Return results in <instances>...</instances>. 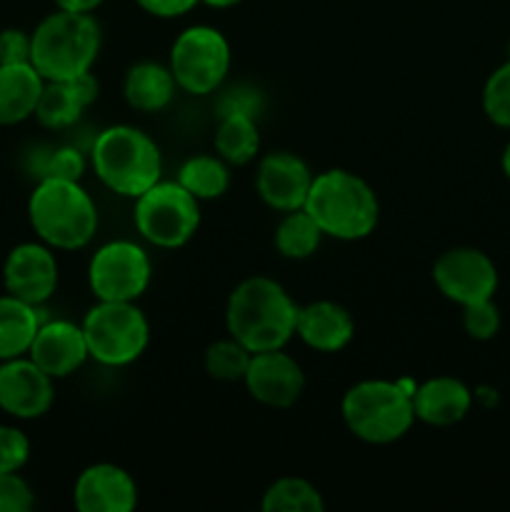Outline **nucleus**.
I'll return each mask as SVG.
<instances>
[{"label": "nucleus", "instance_id": "1", "mask_svg": "<svg viewBox=\"0 0 510 512\" xmlns=\"http://www.w3.org/2000/svg\"><path fill=\"white\" fill-rule=\"evenodd\" d=\"M228 330L250 353L280 350L295 335L298 308L283 285L270 278H248L228 300Z\"/></svg>", "mask_w": 510, "mask_h": 512}, {"label": "nucleus", "instance_id": "2", "mask_svg": "<svg viewBox=\"0 0 510 512\" xmlns=\"http://www.w3.org/2000/svg\"><path fill=\"white\" fill-rule=\"evenodd\" d=\"M305 210L313 215L323 235L338 240L370 235L380 213L373 188L348 170H328L313 178Z\"/></svg>", "mask_w": 510, "mask_h": 512}, {"label": "nucleus", "instance_id": "3", "mask_svg": "<svg viewBox=\"0 0 510 512\" xmlns=\"http://www.w3.org/2000/svg\"><path fill=\"white\" fill-rule=\"evenodd\" d=\"M28 215L33 230L50 248H85L98 230V210L78 180H40L30 195Z\"/></svg>", "mask_w": 510, "mask_h": 512}, {"label": "nucleus", "instance_id": "4", "mask_svg": "<svg viewBox=\"0 0 510 512\" xmlns=\"http://www.w3.org/2000/svg\"><path fill=\"white\" fill-rule=\"evenodd\" d=\"M100 50V28L90 13L58 10L30 35V63L45 80L88 73Z\"/></svg>", "mask_w": 510, "mask_h": 512}, {"label": "nucleus", "instance_id": "5", "mask_svg": "<svg viewBox=\"0 0 510 512\" xmlns=\"http://www.w3.org/2000/svg\"><path fill=\"white\" fill-rule=\"evenodd\" d=\"M93 165L98 178L113 193L138 198L160 180V150L143 130L113 125L103 130L93 145Z\"/></svg>", "mask_w": 510, "mask_h": 512}, {"label": "nucleus", "instance_id": "6", "mask_svg": "<svg viewBox=\"0 0 510 512\" xmlns=\"http://www.w3.org/2000/svg\"><path fill=\"white\" fill-rule=\"evenodd\" d=\"M343 420L350 433L365 443H393L413 425V395L405 393L398 380H365L345 393Z\"/></svg>", "mask_w": 510, "mask_h": 512}, {"label": "nucleus", "instance_id": "7", "mask_svg": "<svg viewBox=\"0 0 510 512\" xmlns=\"http://www.w3.org/2000/svg\"><path fill=\"white\" fill-rule=\"evenodd\" d=\"M135 225L148 243L158 248H180L200 225L198 198L180 183H155L138 195Z\"/></svg>", "mask_w": 510, "mask_h": 512}, {"label": "nucleus", "instance_id": "8", "mask_svg": "<svg viewBox=\"0 0 510 512\" xmlns=\"http://www.w3.org/2000/svg\"><path fill=\"white\" fill-rule=\"evenodd\" d=\"M88 353L103 365H128L148 345V320L133 303L100 300L83 323Z\"/></svg>", "mask_w": 510, "mask_h": 512}, {"label": "nucleus", "instance_id": "9", "mask_svg": "<svg viewBox=\"0 0 510 512\" xmlns=\"http://www.w3.org/2000/svg\"><path fill=\"white\" fill-rule=\"evenodd\" d=\"M228 68V40L215 28H188L178 35L170 50V73L175 83L193 95L213 93L228 75Z\"/></svg>", "mask_w": 510, "mask_h": 512}, {"label": "nucleus", "instance_id": "10", "mask_svg": "<svg viewBox=\"0 0 510 512\" xmlns=\"http://www.w3.org/2000/svg\"><path fill=\"white\" fill-rule=\"evenodd\" d=\"M88 280L98 300L133 303L150 283V260L135 243L115 240L93 255Z\"/></svg>", "mask_w": 510, "mask_h": 512}, {"label": "nucleus", "instance_id": "11", "mask_svg": "<svg viewBox=\"0 0 510 512\" xmlns=\"http://www.w3.org/2000/svg\"><path fill=\"white\" fill-rule=\"evenodd\" d=\"M433 280L440 293L458 305L490 300L498 290L495 263L475 248H453L438 258Z\"/></svg>", "mask_w": 510, "mask_h": 512}, {"label": "nucleus", "instance_id": "12", "mask_svg": "<svg viewBox=\"0 0 510 512\" xmlns=\"http://www.w3.org/2000/svg\"><path fill=\"white\" fill-rule=\"evenodd\" d=\"M55 398L53 378L23 355L0 363V410L20 420L40 418Z\"/></svg>", "mask_w": 510, "mask_h": 512}, {"label": "nucleus", "instance_id": "13", "mask_svg": "<svg viewBox=\"0 0 510 512\" xmlns=\"http://www.w3.org/2000/svg\"><path fill=\"white\" fill-rule=\"evenodd\" d=\"M3 283L13 298L40 305L58 288V263L50 248L40 243H23L13 248L3 265Z\"/></svg>", "mask_w": 510, "mask_h": 512}, {"label": "nucleus", "instance_id": "14", "mask_svg": "<svg viewBox=\"0 0 510 512\" xmlns=\"http://www.w3.org/2000/svg\"><path fill=\"white\" fill-rule=\"evenodd\" d=\"M243 380L250 395L268 408H290L305 388L303 370L283 348L253 353Z\"/></svg>", "mask_w": 510, "mask_h": 512}, {"label": "nucleus", "instance_id": "15", "mask_svg": "<svg viewBox=\"0 0 510 512\" xmlns=\"http://www.w3.org/2000/svg\"><path fill=\"white\" fill-rule=\"evenodd\" d=\"M313 175L308 165L293 153H270L258 165V193L270 208L290 210L305 208Z\"/></svg>", "mask_w": 510, "mask_h": 512}, {"label": "nucleus", "instance_id": "16", "mask_svg": "<svg viewBox=\"0 0 510 512\" xmlns=\"http://www.w3.org/2000/svg\"><path fill=\"white\" fill-rule=\"evenodd\" d=\"M28 353L30 360L53 380L73 375L90 355L83 328L68 320H50L40 325Z\"/></svg>", "mask_w": 510, "mask_h": 512}, {"label": "nucleus", "instance_id": "17", "mask_svg": "<svg viewBox=\"0 0 510 512\" xmlns=\"http://www.w3.org/2000/svg\"><path fill=\"white\" fill-rule=\"evenodd\" d=\"M135 505L138 488L118 465H90L75 483V508L80 512H130Z\"/></svg>", "mask_w": 510, "mask_h": 512}, {"label": "nucleus", "instance_id": "18", "mask_svg": "<svg viewBox=\"0 0 510 512\" xmlns=\"http://www.w3.org/2000/svg\"><path fill=\"white\" fill-rule=\"evenodd\" d=\"M95 95H98V83L90 73L78 75V78L45 80L35 118L45 128H68L93 103Z\"/></svg>", "mask_w": 510, "mask_h": 512}, {"label": "nucleus", "instance_id": "19", "mask_svg": "<svg viewBox=\"0 0 510 512\" xmlns=\"http://www.w3.org/2000/svg\"><path fill=\"white\" fill-rule=\"evenodd\" d=\"M295 333L313 350L338 353L353 340L355 325L348 310L330 300H320V303H310L298 310Z\"/></svg>", "mask_w": 510, "mask_h": 512}, {"label": "nucleus", "instance_id": "20", "mask_svg": "<svg viewBox=\"0 0 510 512\" xmlns=\"http://www.w3.org/2000/svg\"><path fill=\"white\" fill-rule=\"evenodd\" d=\"M415 418L435 428H448L460 423L470 413L473 393L468 385L455 378H433L428 383L418 385L413 395Z\"/></svg>", "mask_w": 510, "mask_h": 512}, {"label": "nucleus", "instance_id": "21", "mask_svg": "<svg viewBox=\"0 0 510 512\" xmlns=\"http://www.w3.org/2000/svg\"><path fill=\"white\" fill-rule=\"evenodd\" d=\"M45 78L33 63L0 65V125L23 123L35 115Z\"/></svg>", "mask_w": 510, "mask_h": 512}, {"label": "nucleus", "instance_id": "22", "mask_svg": "<svg viewBox=\"0 0 510 512\" xmlns=\"http://www.w3.org/2000/svg\"><path fill=\"white\" fill-rule=\"evenodd\" d=\"M175 78L170 68L160 63H138L125 75V100L133 108L155 113L170 103L175 93Z\"/></svg>", "mask_w": 510, "mask_h": 512}, {"label": "nucleus", "instance_id": "23", "mask_svg": "<svg viewBox=\"0 0 510 512\" xmlns=\"http://www.w3.org/2000/svg\"><path fill=\"white\" fill-rule=\"evenodd\" d=\"M38 328L35 305L23 303L10 293L0 295V363L28 353Z\"/></svg>", "mask_w": 510, "mask_h": 512}, {"label": "nucleus", "instance_id": "24", "mask_svg": "<svg viewBox=\"0 0 510 512\" xmlns=\"http://www.w3.org/2000/svg\"><path fill=\"white\" fill-rule=\"evenodd\" d=\"M258 148V125L253 123L250 113L225 110L218 130H215V150L220 153V158L233 165H245L255 158Z\"/></svg>", "mask_w": 510, "mask_h": 512}, {"label": "nucleus", "instance_id": "25", "mask_svg": "<svg viewBox=\"0 0 510 512\" xmlns=\"http://www.w3.org/2000/svg\"><path fill=\"white\" fill-rule=\"evenodd\" d=\"M320 238H323V230L315 223L313 215L305 208L290 210L278 225V233H275V245H278L280 253L285 258L303 260L318 250Z\"/></svg>", "mask_w": 510, "mask_h": 512}, {"label": "nucleus", "instance_id": "26", "mask_svg": "<svg viewBox=\"0 0 510 512\" xmlns=\"http://www.w3.org/2000/svg\"><path fill=\"white\" fill-rule=\"evenodd\" d=\"M178 183L198 200H213L220 198L228 190L230 175L220 158H213V155H195V158H190L180 168Z\"/></svg>", "mask_w": 510, "mask_h": 512}, {"label": "nucleus", "instance_id": "27", "mask_svg": "<svg viewBox=\"0 0 510 512\" xmlns=\"http://www.w3.org/2000/svg\"><path fill=\"white\" fill-rule=\"evenodd\" d=\"M265 512H323L325 503L318 490L300 478H283L263 495Z\"/></svg>", "mask_w": 510, "mask_h": 512}, {"label": "nucleus", "instance_id": "28", "mask_svg": "<svg viewBox=\"0 0 510 512\" xmlns=\"http://www.w3.org/2000/svg\"><path fill=\"white\" fill-rule=\"evenodd\" d=\"M253 353H250L245 345H240L238 340H220V343L210 345L208 353H205V368L213 375L215 380H243L248 373V365Z\"/></svg>", "mask_w": 510, "mask_h": 512}, {"label": "nucleus", "instance_id": "29", "mask_svg": "<svg viewBox=\"0 0 510 512\" xmlns=\"http://www.w3.org/2000/svg\"><path fill=\"white\" fill-rule=\"evenodd\" d=\"M483 110L495 125L510 130V60L500 65L485 83Z\"/></svg>", "mask_w": 510, "mask_h": 512}, {"label": "nucleus", "instance_id": "30", "mask_svg": "<svg viewBox=\"0 0 510 512\" xmlns=\"http://www.w3.org/2000/svg\"><path fill=\"white\" fill-rule=\"evenodd\" d=\"M463 325L465 333L475 340H490L498 335L500 330V310L498 305L490 300H480V303L463 305Z\"/></svg>", "mask_w": 510, "mask_h": 512}, {"label": "nucleus", "instance_id": "31", "mask_svg": "<svg viewBox=\"0 0 510 512\" xmlns=\"http://www.w3.org/2000/svg\"><path fill=\"white\" fill-rule=\"evenodd\" d=\"M30 443L23 430L0 425V473H18L28 463Z\"/></svg>", "mask_w": 510, "mask_h": 512}, {"label": "nucleus", "instance_id": "32", "mask_svg": "<svg viewBox=\"0 0 510 512\" xmlns=\"http://www.w3.org/2000/svg\"><path fill=\"white\" fill-rule=\"evenodd\" d=\"M33 505V490L18 473H0V512H28Z\"/></svg>", "mask_w": 510, "mask_h": 512}, {"label": "nucleus", "instance_id": "33", "mask_svg": "<svg viewBox=\"0 0 510 512\" xmlns=\"http://www.w3.org/2000/svg\"><path fill=\"white\" fill-rule=\"evenodd\" d=\"M83 158L78 150L60 148L43 163V178H58V180H80L83 175Z\"/></svg>", "mask_w": 510, "mask_h": 512}, {"label": "nucleus", "instance_id": "34", "mask_svg": "<svg viewBox=\"0 0 510 512\" xmlns=\"http://www.w3.org/2000/svg\"><path fill=\"white\" fill-rule=\"evenodd\" d=\"M13 63H30V35L10 28L0 33V65Z\"/></svg>", "mask_w": 510, "mask_h": 512}, {"label": "nucleus", "instance_id": "35", "mask_svg": "<svg viewBox=\"0 0 510 512\" xmlns=\"http://www.w3.org/2000/svg\"><path fill=\"white\" fill-rule=\"evenodd\" d=\"M138 3L140 8H145L153 15H160V18H175V15L188 13L198 0H138Z\"/></svg>", "mask_w": 510, "mask_h": 512}, {"label": "nucleus", "instance_id": "36", "mask_svg": "<svg viewBox=\"0 0 510 512\" xmlns=\"http://www.w3.org/2000/svg\"><path fill=\"white\" fill-rule=\"evenodd\" d=\"M60 10H73V13H90L98 8L103 0H55Z\"/></svg>", "mask_w": 510, "mask_h": 512}, {"label": "nucleus", "instance_id": "37", "mask_svg": "<svg viewBox=\"0 0 510 512\" xmlns=\"http://www.w3.org/2000/svg\"><path fill=\"white\" fill-rule=\"evenodd\" d=\"M500 163H503V173H505V178L510 180V140H508V145H505V150H503V160H500Z\"/></svg>", "mask_w": 510, "mask_h": 512}, {"label": "nucleus", "instance_id": "38", "mask_svg": "<svg viewBox=\"0 0 510 512\" xmlns=\"http://www.w3.org/2000/svg\"><path fill=\"white\" fill-rule=\"evenodd\" d=\"M203 3L213 5V8H230V5L240 3V0H203Z\"/></svg>", "mask_w": 510, "mask_h": 512}]
</instances>
